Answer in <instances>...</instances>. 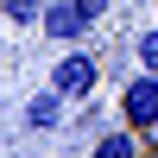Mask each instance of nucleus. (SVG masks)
Wrapping results in <instances>:
<instances>
[{"label":"nucleus","instance_id":"nucleus-4","mask_svg":"<svg viewBox=\"0 0 158 158\" xmlns=\"http://www.w3.org/2000/svg\"><path fill=\"white\" fill-rule=\"evenodd\" d=\"M63 108H70V101H63L57 89H44V95L25 101V127H32V133H57V127H63Z\"/></svg>","mask_w":158,"mask_h":158},{"label":"nucleus","instance_id":"nucleus-6","mask_svg":"<svg viewBox=\"0 0 158 158\" xmlns=\"http://www.w3.org/2000/svg\"><path fill=\"white\" fill-rule=\"evenodd\" d=\"M0 13H6L13 25H38L44 19V0H0Z\"/></svg>","mask_w":158,"mask_h":158},{"label":"nucleus","instance_id":"nucleus-8","mask_svg":"<svg viewBox=\"0 0 158 158\" xmlns=\"http://www.w3.org/2000/svg\"><path fill=\"white\" fill-rule=\"evenodd\" d=\"M76 6H82V13H89V19H101V13H108V6H114V0H76Z\"/></svg>","mask_w":158,"mask_h":158},{"label":"nucleus","instance_id":"nucleus-5","mask_svg":"<svg viewBox=\"0 0 158 158\" xmlns=\"http://www.w3.org/2000/svg\"><path fill=\"white\" fill-rule=\"evenodd\" d=\"M89 158H139V133H133V127H127V133L114 127V133L95 139V152H89Z\"/></svg>","mask_w":158,"mask_h":158},{"label":"nucleus","instance_id":"nucleus-3","mask_svg":"<svg viewBox=\"0 0 158 158\" xmlns=\"http://www.w3.org/2000/svg\"><path fill=\"white\" fill-rule=\"evenodd\" d=\"M89 25H95V19H89L76 0H51V6H44V19H38V32H44V38H57V44H76Z\"/></svg>","mask_w":158,"mask_h":158},{"label":"nucleus","instance_id":"nucleus-1","mask_svg":"<svg viewBox=\"0 0 158 158\" xmlns=\"http://www.w3.org/2000/svg\"><path fill=\"white\" fill-rule=\"evenodd\" d=\"M120 127L158 133V70H139L133 82H120Z\"/></svg>","mask_w":158,"mask_h":158},{"label":"nucleus","instance_id":"nucleus-2","mask_svg":"<svg viewBox=\"0 0 158 158\" xmlns=\"http://www.w3.org/2000/svg\"><path fill=\"white\" fill-rule=\"evenodd\" d=\"M95 82H101V70H95L89 51H70V57L51 70V89H57L63 101H89V95H95Z\"/></svg>","mask_w":158,"mask_h":158},{"label":"nucleus","instance_id":"nucleus-7","mask_svg":"<svg viewBox=\"0 0 158 158\" xmlns=\"http://www.w3.org/2000/svg\"><path fill=\"white\" fill-rule=\"evenodd\" d=\"M133 51H139V70H158V25L133 38Z\"/></svg>","mask_w":158,"mask_h":158}]
</instances>
